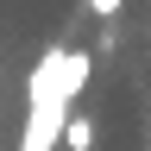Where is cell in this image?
<instances>
[{"instance_id":"1","label":"cell","mask_w":151,"mask_h":151,"mask_svg":"<svg viewBox=\"0 0 151 151\" xmlns=\"http://www.w3.org/2000/svg\"><path fill=\"white\" fill-rule=\"evenodd\" d=\"M69 101H38L25 113V132H19V151H57L63 145V132H69Z\"/></svg>"},{"instance_id":"2","label":"cell","mask_w":151,"mask_h":151,"mask_svg":"<svg viewBox=\"0 0 151 151\" xmlns=\"http://www.w3.org/2000/svg\"><path fill=\"white\" fill-rule=\"evenodd\" d=\"M63 145H69V151H94V120H88V113H76V120H69Z\"/></svg>"},{"instance_id":"3","label":"cell","mask_w":151,"mask_h":151,"mask_svg":"<svg viewBox=\"0 0 151 151\" xmlns=\"http://www.w3.org/2000/svg\"><path fill=\"white\" fill-rule=\"evenodd\" d=\"M94 13H101V19H113V13H120V0H94Z\"/></svg>"}]
</instances>
